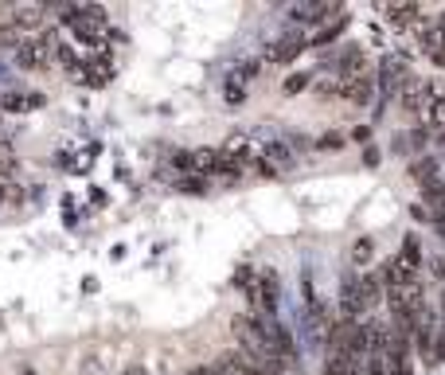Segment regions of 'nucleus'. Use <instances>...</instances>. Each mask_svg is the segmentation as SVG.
I'll return each instance as SVG.
<instances>
[{
	"label": "nucleus",
	"mask_w": 445,
	"mask_h": 375,
	"mask_svg": "<svg viewBox=\"0 0 445 375\" xmlns=\"http://www.w3.org/2000/svg\"><path fill=\"white\" fill-rule=\"evenodd\" d=\"M51 63V36L47 32H36V36H28L16 51V67L20 71H43Z\"/></svg>",
	"instance_id": "obj_1"
},
{
	"label": "nucleus",
	"mask_w": 445,
	"mask_h": 375,
	"mask_svg": "<svg viewBox=\"0 0 445 375\" xmlns=\"http://www.w3.org/2000/svg\"><path fill=\"white\" fill-rule=\"evenodd\" d=\"M375 90H379V86H375L371 74H360V78L340 83V98H344V102H351V106H371Z\"/></svg>",
	"instance_id": "obj_2"
},
{
	"label": "nucleus",
	"mask_w": 445,
	"mask_h": 375,
	"mask_svg": "<svg viewBox=\"0 0 445 375\" xmlns=\"http://www.w3.org/2000/svg\"><path fill=\"white\" fill-rule=\"evenodd\" d=\"M305 43H309V39H305L301 32H285V36H281L274 47H270V55H265V59H270V63H281V67H285V63H293V59L305 51Z\"/></svg>",
	"instance_id": "obj_3"
},
{
	"label": "nucleus",
	"mask_w": 445,
	"mask_h": 375,
	"mask_svg": "<svg viewBox=\"0 0 445 375\" xmlns=\"http://www.w3.org/2000/svg\"><path fill=\"white\" fill-rule=\"evenodd\" d=\"M39 106H43V94H32V90H4L0 94V109H8V114H28Z\"/></svg>",
	"instance_id": "obj_4"
},
{
	"label": "nucleus",
	"mask_w": 445,
	"mask_h": 375,
	"mask_svg": "<svg viewBox=\"0 0 445 375\" xmlns=\"http://www.w3.org/2000/svg\"><path fill=\"white\" fill-rule=\"evenodd\" d=\"M410 176L418 184H433L442 180V160L430 157V153H418V160H410Z\"/></svg>",
	"instance_id": "obj_5"
},
{
	"label": "nucleus",
	"mask_w": 445,
	"mask_h": 375,
	"mask_svg": "<svg viewBox=\"0 0 445 375\" xmlns=\"http://www.w3.org/2000/svg\"><path fill=\"white\" fill-rule=\"evenodd\" d=\"M360 290H363V301H367V309H375L379 301H387V278H383V270L363 274V278H360Z\"/></svg>",
	"instance_id": "obj_6"
},
{
	"label": "nucleus",
	"mask_w": 445,
	"mask_h": 375,
	"mask_svg": "<svg viewBox=\"0 0 445 375\" xmlns=\"http://www.w3.org/2000/svg\"><path fill=\"white\" fill-rule=\"evenodd\" d=\"M422 204L430 207L433 223L445 219V180H433V184H422Z\"/></svg>",
	"instance_id": "obj_7"
},
{
	"label": "nucleus",
	"mask_w": 445,
	"mask_h": 375,
	"mask_svg": "<svg viewBox=\"0 0 445 375\" xmlns=\"http://www.w3.org/2000/svg\"><path fill=\"white\" fill-rule=\"evenodd\" d=\"M383 16L387 20H395L398 28H418L422 20H426L418 4H391V8H383Z\"/></svg>",
	"instance_id": "obj_8"
},
{
	"label": "nucleus",
	"mask_w": 445,
	"mask_h": 375,
	"mask_svg": "<svg viewBox=\"0 0 445 375\" xmlns=\"http://www.w3.org/2000/svg\"><path fill=\"white\" fill-rule=\"evenodd\" d=\"M398 258H402V262H406L414 274L426 266V255H422V239H418V235H406V239H402V250H398Z\"/></svg>",
	"instance_id": "obj_9"
},
{
	"label": "nucleus",
	"mask_w": 445,
	"mask_h": 375,
	"mask_svg": "<svg viewBox=\"0 0 445 375\" xmlns=\"http://www.w3.org/2000/svg\"><path fill=\"white\" fill-rule=\"evenodd\" d=\"M246 78H242L239 71H230L227 78H223V98H227L230 106H242V102H246Z\"/></svg>",
	"instance_id": "obj_10"
},
{
	"label": "nucleus",
	"mask_w": 445,
	"mask_h": 375,
	"mask_svg": "<svg viewBox=\"0 0 445 375\" xmlns=\"http://www.w3.org/2000/svg\"><path fill=\"white\" fill-rule=\"evenodd\" d=\"M24 39H28V32L20 24H12V20H4V24H0V51H20Z\"/></svg>",
	"instance_id": "obj_11"
},
{
	"label": "nucleus",
	"mask_w": 445,
	"mask_h": 375,
	"mask_svg": "<svg viewBox=\"0 0 445 375\" xmlns=\"http://www.w3.org/2000/svg\"><path fill=\"white\" fill-rule=\"evenodd\" d=\"M325 375H363V367L356 360H348V356H328Z\"/></svg>",
	"instance_id": "obj_12"
},
{
	"label": "nucleus",
	"mask_w": 445,
	"mask_h": 375,
	"mask_svg": "<svg viewBox=\"0 0 445 375\" xmlns=\"http://www.w3.org/2000/svg\"><path fill=\"white\" fill-rule=\"evenodd\" d=\"M265 157L274 160V169H293V164H297V160H293V149L281 145V141H274V145L265 149Z\"/></svg>",
	"instance_id": "obj_13"
},
{
	"label": "nucleus",
	"mask_w": 445,
	"mask_h": 375,
	"mask_svg": "<svg viewBox=\"0 0 445 375\" xmlns=\"http://www.w3.org/2000/svg\"><path fill=\"white\" fill-rule=\"evenodd\" d=\"M344 28H348V20L340 16V20H332V24H325L321 32H313V36H309V43H332V39H336Z\"/></svg>",
	"instance_id": "obj_14"
},
{
	"label": "nucleus",
	"mask_w": 445,
	"mask_h": 375,
	"mask_svg": "<svg viewBox=\"0 0 445 375\" xmlns=\"http://www.w3.org/2000/svg\"><path fill=\"white\" fill-rule=\"evenodd\" d=\"M371 258H375V242L367 239V235H363V239H356V246H351V262H356V266H367Z\"/></svg>",
	"instance_id": "obj_15"
},
{
	"label": "nucleus",
	"mask_w": 445,
	"mask_h": 375,
	"mask_svg": "<svg viewBox=\"0 0 445 375\" xmlns=\"http://www.w3.org/2000/svg\"><path fill=\"white\" fill-rule=\"evenodd\" d=\"M309 83H313L309 74H289L285 83H281V94H285V98H297L301 90H309Z\"/></svg>",
	"instance_id": "obj_16"
},
{
	"label": "nucleus",
	"mask_w": 445,
	"mask_h": 375,
	"mask_svg": "<svg viewBox=\"0 0 445 375\" xmlns=\"http://www.w3.org/2000/svg\"><path fill=\"white\" fill-rule=\"evenodd\" d=\"M426 274H430V278L442 286V293H445V258H442V255H430V258H426Z\"/></svg>",
	"instance_id": "obj_17"
},
{
	"label": "nucleus",
	"mask_w": 445,
	"mask_h": 375,
	"mask_svg": "<svg viewBox=\"0 0 445 375\" xmlns=\"http://www.w3.org/2000/svg\"><path fill=\"white\" fill-rule=\"evenodd\" d=\"M16 172V157L12 149H0V184H8V176Z\"/></svg>",
	"instance_id": "obj_18"
},
{
	"label": "nucleus",
	"mask_w": 445,
	"mask_h": 375,
	"mask_svg": "<svg viewBox=\"0 0 445 375\" xmlns=\"http://www.w3.org/2000/svg\"><path fill=\"white\" fill-rule=\"evenodd\" d=\"M180 192L204 195V192H207V184H204V176H184V180H180Z\"/></svg>",
	"instance_id": "obj_19"
},
{
	"label": "nucleus",
	"mask_w": 445,
	"mask_h": 375,
	"mask_svg": "<svg viewBox=\"0 0 445 375\" xmlns=\"http://www.w3.org/2000/svg\"><path fill=\"white\" fill-rule=\"evenodd\" d=\"M121 375H149V372H144V367H125Z\"/></svg>",
	"instance_id": "obj_20"
},
{
	"label": "nucleus",
	"mask_w": 445,
	"mask_h": 375,
	"mask_svg": "<svg viewBox=\"0 0 445 375\" xmlns=\"http://www.w3.org/2000/svg\"><path fill=\"white\" fill-rule=\"evenodd\" d=\"M4 195H8V184H0V207H4Z\"/></svg>",
	"instance_id": "obj_21"
}]
</instances>
